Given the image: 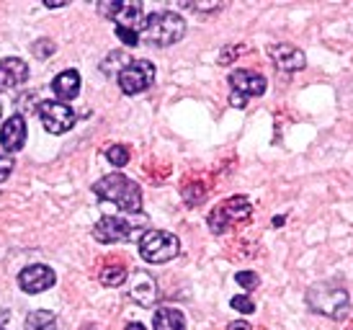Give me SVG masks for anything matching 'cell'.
Masks as SVG:
<instances>
[{
  "label": "cell",
  "instance_id": "cell-26",
  "mask_svg": "<svg viewBox=\"0 0 353 330\" xmlns=\"http://www.w3.org/2000/svg\"><path fill=\"white\" fill-rule=\"evenodd\" d=\"M13 165H16V163H13V157H10V155H0V184H3V181L13 173Z\"/></svg>",
  "mask_w": 353,
  "mask_h": 330
},
{
  "label": "cell",
  "instance_id": "cell-10",
  "mask_svg": "<svg viewBox=\"0 0 353 330\" xmlns=\"http://www.w3.org/2000/svg\"><path fill=\"white\" fill-rule=\"evenodd\" d=\"M57 276L52 271L50 266L44 263H34V266H26L23 271L19 273V287L26 294H39V291H47L54 287Z\"/></svg>",
  "mask_w": 353,
  "mask_h": 330
},
{
  "label": "cell",
  "instance_id": "cell-28",
  "mask_svg": "<svg viewBox=\"0 0 353 330\" xmlns=\"http://www.w3.org/2000/svg\"><path fill=\"white\" fill-rule=\"evenodd\" d=\"M227 330H253V328H250V322H245V320H232L227 325Z\"/></svg>",
  "mask_w": 353,
  "mask_h": 330
},
{
  "label": "cell",
  "instance_id": "cell-20",
  "mask_svg": "<svg viewBox=\"0 0 353 330\" xmlns=\"http://www.w3.org/2000/svg\"><path fill=\"white\" fill-rule=\"evenodd\" d=\"M106 160L111 165H117V168H124L129 163V150L124 145H111L106 150Z\"/></svg>",
  "mask_w": 353,
  "mask_h": 330
},
{
  "label": "cell",
  "instance_id": "cell-6",
  "mask_svg": "<svg viewBox=\"0 0 353 330\" xmlns=\"http://www.w3.org/2000/svg\"><path fill=\"white\" fill-rule=\"evenodd\" d=\"M124 96H137L155 83V65L148 59H129V65L117 75Z\"/></svg>",
  "mask_w": 353,
  "mask_h": 330
},
{
  "label": "cell",
  "instance_id": "cell-17",
  "mask_svg": "<svg viewBox=\"0 0 353 330\" xmlns=\"http://www.w3.org/2000/svg\"><path fill=\"white\" fill-rule=\"evenodd\" d=\"M155 330H186V318L181 310L173 307H160L155 312V320H152Z\"/></svg>",
  "mask_w": 353,
  "mask_h": 330
},
{
  "label": "cell",
  "instance_id": "cell-23",
  "mask_svg": "<svg viewBox=\"0 0 353 330\" xmlns=\"http://www.w3.org/2000/svg\"><path fill=\"white\" fill-rule=\"evenodd\" d=\"M235 282L240 284L245 291H250V289H255V287H258V282H261V279H258V273H255V271H240L235 276Z\"/></svg>",
  "mask_w": 353,
  "mask_h": 330
},
{
  "label": "cell",
  "instance_id": "cell-15",
  "mask_svg": "<svg viewBox=\"0 0 353 330\" xmlns=\"http://www.w3.org/2000/svg\"><path fill=\"white\" fill-rule=\"evenodd\" d=\"M230 86H232L235 93L245 98L263 96L265 93V78L253 72V70H235V72H230Z\"/></svg>",
  "mask_w": 353,
  "mask_h": 330
},
{
  "label": "cell",
  "instance_id": "cell-21",
  "mask_svg": "<svg viewBox=\"0 0 353 330\" xmlns=\"http://www.w3.org/2000/svg\"><path fill=\"white\" fill-rule=\"evenodd\" d=\"M127 65H129V59L124 57L121 52H111V55L106 57V62H103V72H106V75H111V72H114L117 68H119V72H121V70L127 68Z\"/></svg>",
  "mask_w": 353,
  "mask_h": 330
},
{
  "label": "cell",
  "instance_id": "cell-9",
  "mask_svg": "<svg viewBox=\"0 0 353 330\" xmlns=\"http://www.w3.org/2000/svg\"><path fill=\"white\" fill-rule=\"evenodd\" d=\"M132 233H134V227L124 217H101L96 227H93V237L103 245L124 243V240L132 237Z\"/></svg>",
  "mask_w": 353,
  "mask_h": 330
},
{
  "label": "cell",
  "instance_id": "cell-24",
  "mask_svg": "<svg viewBox=\"0 0 353 330\" xmlns=\"http://www.w3.org/2000/svg\"><path fill=\"white\" fill-rule=\"evenodd\" d=\"M54 49H57V47H54L50 39H39L37 44H34V55L44 59V57H50V55H54Z\"/></svg>",
  "mask_w": 353,
  "mask_h": 330
},
{
  "label": "cell",
  "instance_id": "cell-32",
  "mask_svg": "<svg viewBox=\"0 0 353 330\" xmlns=\"http://www.w3.org/2000/svg\"><path fill=\"white\" fill-rule=\"evenodd\" d=\"M0 330H3V328H0Z\"/></svg>",
  "mask_w": 353,
  "mask_h": 330
},
{
  "label": "cell",
  "instance_id": "cell-14",
  "mask_svg": "<svg viewBox=\"0 0 353 330\" xmlns=\"http://www.w3.org/2000/svg\"><path fill=\"white\" fill-rule=\"evenodd\" d=\"M0 145L6 153H19L21 147L26 145V119L21 114H13V117L3 124L0 129Z\"/></svg>",
  "mask_w": 353,
  "mask_h": 330
},
{
  "label": "cell",
  "instance_id": "cell-30",
  "mask_svg": "<svg viewBox=\"0 0 353 330\" xmlns=\"http://www.w3.org/2000/svg\"><path fill=\"white\" fill-rule=\"evenodd\" d=\"M127 330H145V325H142V322H129Z\"/></svg>",
  "mask_w": 353,
  "mask_h": 330
},
{
  "label": "cell",
  "instance_id": "cell-22",
  "mask_svg": "<svg viewBox=\"0 0 353 330\" xmlns=\"http://www.w3.org/2000/svg\"><path fill=\"white\" fill-rule=\"evenodd\" d=\"M230 304H232V310L243 312V315H253V312H255V302L250 300V297H245V294H237V297H232V300H230Z\"/></svg>",
  "mask_w": 353,
  "mask_h": 330
},
{
  "label": "cell",
  "instance_id": "cell-2",
  "mask_svg": "<svg viewBox=\"0 0 353 330\" xmlns=\"http://www.w3.org/2000/svg\"><path fill=\"white\" fill-rule=\"evenodd\" d=\"M307 307L330 320H345L351 312V297L333 282H317L307 289Z\"/></svg>",
  "mask_w": 353,
  "mask_h": 330
},
{
  "label": "cell",
  "instance_id": "cell-27",
  "mask_svg": "<svg viewBox=\"0 0 353 330\" xmlns=\"http://www.w3.org/2000/svg\"><path fill=\"white\" fill-rule=\"evenodd\" d=\"M230 104H232L235 108H245L248 106V98L240 96V93H235V90H232V93H230Z\"/></svg>",
  "mask_w": 353,
  "mask_h": 330
},
{
  "label": "cell",
  "instance_id": "cell-18",
  "mask_svg": "<svg viewBox=\"0 0 353 330\" xmlns=\"http://www.w3.org/2000/svg\"><path fill=\"white\" fill-rule=\"evenodd\" d=\"M26 330H57V318L50 310H34L26 318Z\"/></svg>",
  "mask_w": 353,
  "mask_h": 330
},
{
  "label": "cell",
  "instance_id": "cell-4",
  "mask_svg": "<svg viewBox=\"0 0 353 330\" xmlns=\"http://www.w3.org/2000/svg\"><path fill=\"white\" fill-rule=\"evenodd\" d=\"M181 253V240L165 230H148L139 237V255L148 263H168Z\"/></svg>",
  "mask_w": 353,
  "mask_h": 330
},
{
  "label": "cell",
  "instance_id": "cell-29",
  "mask_svg": "<svg viewBox=\"0 0 353 330\" xmlns=\"http://www.w3.org/2000/svg\"><path fill=\"white\" fill-rule=\"evenodd\" d=\"M188 8L191 10H219L222 8V3H214V6H196V3H191Z\"/></svg>",
  "mask_w": 353,
  "mask_h": 330
},
{
  "label": "cell",
  "instance_id": "cell-13",
  "mask_svg": "<svg viewBox=\"0 0 353 330\" xmlns=\"http://www.w3.org/2000/svg\"><path fill=\"white\" fill-rule=\"evenodd\" d=\"M129 297L142 307H152L157 300V282L148 271L132 273V284H129Z\"/></svg>",
  "mask_w": 353,
  "mask_h": 330
},
{
  "label": "cell",
  "instance_id": "cell-12",
  "mask_svg": "<svg viewBox=\"0 0 353 330\" xmlns=\"http://www.w3.org/2000/svg\"><path fill=\"white\" fill-rule=\"evenodd\" d=\"M29 80V65L21 57L0 59V90H13Z\"/></svg>",
  "mask_w": 353,
  "mask_h": 330
},
{
  "label": "cell",
  "instance_id": "cell-1",
  "mask_svg": "<svg viewBox=\"0 0 353 330\" xmlns=\"http://www.w3.org/2000/svg\"><path fill=\"white\" fill-rule=\"evenodd\" d=\"M93 191L99 199L117 204L121 212L134 214L142 209V188L124 173H108L101 181H96Z\"/></svg>",
  "mask_w": 353,
  "mask_h": 330
},
{
  "label": "cell",
  "instance_id": "cell-16",
  "mask_svg": "<svg viewBox=\"0 0 353 330\" xmlns=\"http://www.w3.org/2000/svg\"><path fill=\"white\" fill-rule=\"evenodd\" d=\"M52 90H54V96L59 98V104H62V101H72V98L80 93L78 70H65V72H59L57 78L52 80Z\"/></svg>",
  "mask_w": 353,
  "mask_h": 330
},
{
  "label": "cell",
  "instance_id": "cell-19",
  "mask_svg": "<svg viewBox=\"0 0 353 330\" xmlns=\"http://www.w3.org/2000/svg\"><path fill=\"white\" fill-rule=\"evenodd\" d=\"M99 279L103 287H121V284L129 279V271L124 269V266H119V263H114V266H106V269H101Z\"/></svg>",
  "mask_w": 353,
  "mask_h": 330
},
{
  "label": "cell",
  "instance_id": "cell-3",
  "mask_svg": "<svg viewBox=\"0 0 353 330\" xmlns=\"http://www.w3.org/2000/svg\"><path fill=\"white\" fill-rule=\"evenodd\" d=\"M186 34V21L173 10H157L145 19V26L139 31V41L145 39L152 47H170L183 39Z\"/></svg>",
  "mask_w": 353,
  "mask_h": 330
},
{
  "label": "cell",
  "instance_id": "cell-7",
  "mask_svg": "<svg viewBox=\"0 0 353 330\" xmlns=\"http://www.w3.org/2000/svg\"><path fill=\"white\" fill-rule=\"evenodd\" d=\"M39 117L50 135H65L75 126V111L68 104H59V101H41Z\"/></svg>",
  "mask_w": 353,
  "mask_h": 330
},
{
  "label": "cell",
  "instance_id": "cell-11",
  "mask_svg": "<svg viewBox=\"0 0 353 330\" xmlns=\"http://www.w3.org/2000/svg\"><path fill=\"white\" fill-rule=\"evenodd\" d=\"M268 57L281 72H296V70L307 68V55L299 47H292V44H271Z\"/></svg>",
  "mask_w": 353,
  "mask_h": 330
},
{
  "label": "cell",
  "instance_id": "cell-8",
  "mask_svg": "<svg viewBox=\"0 0 353 330\" xmlns=\"http://www.w3.org/2000/svg\"><path fill=\"white\" fill-rule=\"evenodd\" d=\"M99 10L106 16V19L117 21L119 29H132V31H142L145 26V13H142V6L139 3H101Z\"/></svg>",
  "mask_w": 353,
  "mask_h": 330
},
{
  "label": "cell",
  "instance_id": "cell-5",
  "mask_svg": "<svg viewBox=\"0 0 353 330\" xmlns=\"http://www.w3.org/2000/svg\"><path fill=\"white\" fill-rule=\"evenodd\" d=\"M250 217V202H248L245 196H232V199H227V202H219V204L209 212L206 217V224H209V230L214 235H222L227 233L230 227H235L237 222H243Z\"/></svg>",
  "mask_w": 353,
  "mask_h": 330
},
{
  "label": "cell",
  "instance_id": "cell-31",
  "mask_svg": "<svg viewBox=\"0 0 353 330\" xmlns=\"http://www.w3.org/2000/svg\"><path fill=\"white\" fill-rule=\"evenodd\" d=\"M0 114H3V106H0Z\"/></svg>",
  "mask_w": 353,
  "mask_h": 330
},
{
  "label": "cell",
  "instance_id": "cell-25",
  "mask_svg": "<svg viewBox=\"0 0 353 330\" xmlns=\"http://www.w3.org/2000/svg\"><path fill=\"white\" fill-rule=\"evenodd\" d=\"M117 37L124 41L127 47H137V44H139V34H137V31H132V29H119V26H117Z\"/></svg>",
  "mask_w": 353,
  "mask_h": 330
}]
</instances>
